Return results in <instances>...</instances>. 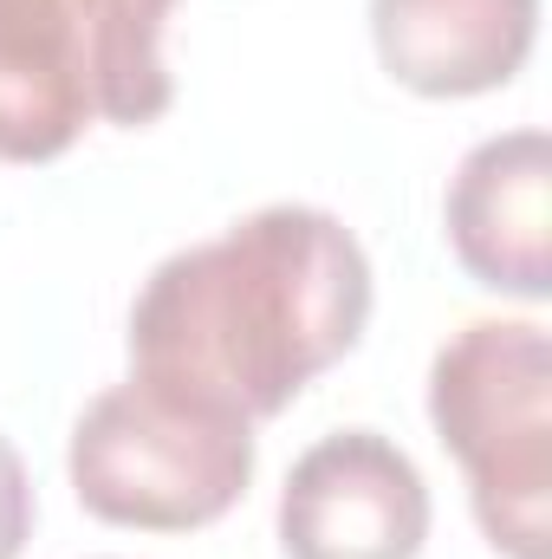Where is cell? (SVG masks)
Instances as JSON below:
<instances>
[{"label": "cell", "mask_w": 552, "mask_h": 559, "mask_svg": "<svg viewBox=\"0 0 552 559\" xmlns=\"http://www.w3.org/2000/svg\"><path fill=\"white\" fill-rule=\"evenodd\" d=\"M371 319L358 235L305 202L169 254L131 306V378L261 423L332 371Z\"/></svg>", "instance_id": "6da1fadb"}, {"label": "cell", "mask_w": 552, "mask_h": 559, "mask_svg": "<svg viewBox=\"0 0 552 559\" xmlns=\"http://www.w3.org/2000/svg\"><path fill=\"white\" fill-rule=\"evenodd\" d=\"M429 423L507 559H552V345L533 319H475L429 365Z\"/></svg>", "instance_id": "7a4b0ae2"}, {"label": "cell", "mask_w": 552, "mask_h": 559, "mask_svg": "<svg viewBox=\"0 0 552 559\" xmlns=\"http://www.w3.org/2000/svg\"><path fill=\"white\" fill-rule=\"evenodd\" d=\"M72 495L105 527L195 534L254 481V423L124 378L72 423Z\"/></svg>", "instance_id": "3957f363"}, {"label": "cell", "mask_w": 552, "mask_h": 559, "mask_svg": "<svg viewBox=\"0 0 552 559\" xmlns=\"http://www.w3.org/2000/svg\"><path fill=\"white\" fill-rule=\"evenodd\" d=\"M429 540V488L377 429L312 442L279 488L286 559H416Z\"/></svg>", "instance_id": "277c9868"}, {"label": "cell", "mask_w": 552, "mask_h": 559, "mask_svg": "<svg viewBox=\"0 0 552 559\" xmlns=\"http://www.w3.org/2000/svg\"><path fill=\"white\" fill-rule=\"evenodd\" d=\"M552 138L501 131L475 143L448 182V248L468 274L514 299L552 293Z\"/></svg>", "instance_id": "5b68a950"}, {"label": "cell", "mask_w": 552, "mask_h": 559, "mask_svg": "<svg viewBox=\"0 0 552 559\" xmlns=\"http://www.w3.org/2000/svg\"><path fill=\"white\" fill-rule=\"evenodd\" d=\"M540 0H371V39L416 98H481L520 79Z\"/></svg>", "instance_id": "8992f818"}, {"label": "cell", "mask_w": 552, "mask_h": 559, "mask_svg": "<svg viewBox=\"0 0 552 559\" xmlns=\"http://www.w3.org/2000/svg\"><path fill=\"white\" fill-rule=\"evenodd\" d=\"M92 124L79 0H0V156L52 163Z\"/></svg>", "instance_id": "52a82bcc"}, {"label": "cell", "mask_w": 552, "mask_h": 559, "mask_svg": "<svg viewBox=\"0 0 552 559\" xmlns=\"http://www.w3.org/2000/svg\"><path fill=\"white\" fill-rule=\"evenodd\" d=\"M176 0H79V66L92 92V118L124 131L156 124L176 98L163 66V20Z\"/></svg>", "instance_id": "ba28073f"}, {"label": "cell", "mask_w": 552, "mask_h": 559, "mask_svg": "<svg viewBox=\"0 0 552 559\" xmlns=\"http://www.w3.org/2000/svg\"><path fill=\"white\" fill-rule=\"evenodd\" d=\"M26 534H33V481H26L20 449L0 436V559L26 554Z\"/></svg>", "instance_id": "9c48e42d"}]
</instances>
